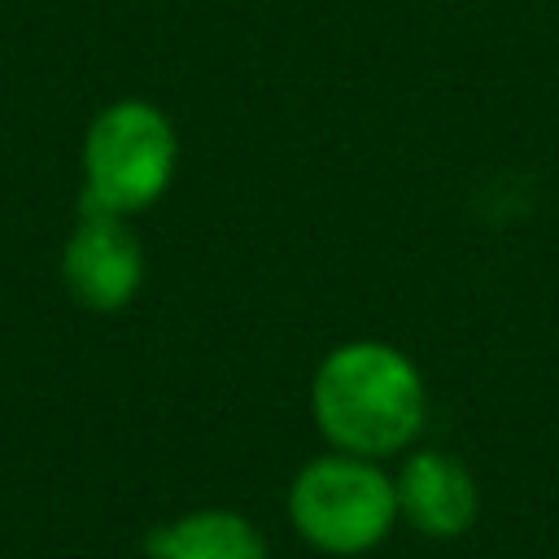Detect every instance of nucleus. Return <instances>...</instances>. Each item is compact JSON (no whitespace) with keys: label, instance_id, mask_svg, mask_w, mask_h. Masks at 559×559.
<instances>
[{"label":"nucleus","instance_id":"7ed1b4c3","mask_svg":"<svg viewBox=\"0 0 559 559\" xmlns=\"http://www.w3.org/2000/svg\"><path fill=\"white\" fill-rule=\"evenodd\" d=\"M288 515L310 546L328 555H362L393 528L397 489L371 459L323 454L293 476Z\"/></svg>","mask_w":559,"mask_h":559},{"label":"nucleus","instance_id":"39448f33","mask_svg":"<svg viewBox=\"0 0 559 559\" xmlns=\"http://www.w3.org/2000/svg\"><path fill=\"white\" fill-rule=\"evenodd\" d=\"M393 489H397V515H406L428 537H459L476 520V502H480L476 480L459 459L441 450L411 454Z\"/></svg>","mask_w":559,"mask_h":559},{"label":"nucleus","instance_id":"f257e3e1","mask_svg":"<svg viewBox=\"0 0 559 559\" xmlns=\"http://www.w3.org/2000/svg\"><path fill=\"white\" fill-rule=\"evenodd\" d=\"M319 432L358 459L406 450L428 415L419 367L389 341H345L323 354L310 384Z\"/></svg>","mask_w":559,"mask_h":559},{"label":"nucleus","instance_id":"20e7f679","mask_svg":"<svg viewBox=\"0 0 559 559\" xmlns=\"http://www.w3.org/2000/svg\"><path fill=\"white\" fill-rule=\"evenodd\" d=\"M61 280L66 293L92 314L131 306L144 284V249L131 223L118 214H79L61 249Z\"/></svg>","mask_w":559,"mask_h":559},{"label":"nucleus","instance_id":"423d86ee","mask_svg":"<svg viewBox=\"0 0 559 559\" xmlns=\"http://www.w3.org/2000/svg\"><path fill=\"white\" fill-rule=\"evenodd\" d=\"M148 559H266L262 533L223 507L188 511L144 537Z\"/></svg>","mask_w":559,"mask_h":559},{"label":"nucleus","instance_id":"f03ea898","mask_svg":"<svg viewBox=\"0 0 559 559\" xmlns=\"http://www.w3.org/2000/svg\"><path fill=\"white\" fill-rule=\"evenodd\" d=\"M179 166L175 122L140 96L105 105L83 135V197L79 214L131 218L157 205Z\"/></svg>","mask_w":559,"mask_h":559}]
</instances>
